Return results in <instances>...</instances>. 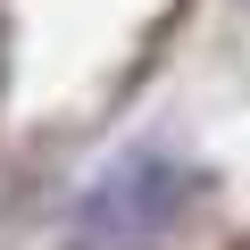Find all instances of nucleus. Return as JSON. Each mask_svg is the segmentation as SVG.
I'll return each instance as SVG.
<instances>
[{"mask_svg":"<svg viewBox=\"0 0 250 250\" xmlns=\"http://www.w3.org/2000/svg\"><path fill=\"white\" fill-rule=\"evenodd\" d=\"M200 175L159 159V150H134V159H117L83 200H75V250H159L184 208H192Z\"/></svg>","mask_w":250,"mask_h":250,"instance_id":"f257e3e1","label":"nucleus"},{"mask_svg":"<svg viewBox=\"0 0 250 250\" xmlns=\"http://www.w3.org/2000/svg\"><path fill=\"white\" fill-rule=\"evenodd\" d=\"M242 250H250V242H242Z\"/></svg>","mask_w":250,"mask_h":250,"instance_id":"f03ea898","label":"nucleus"}]
</instances>
